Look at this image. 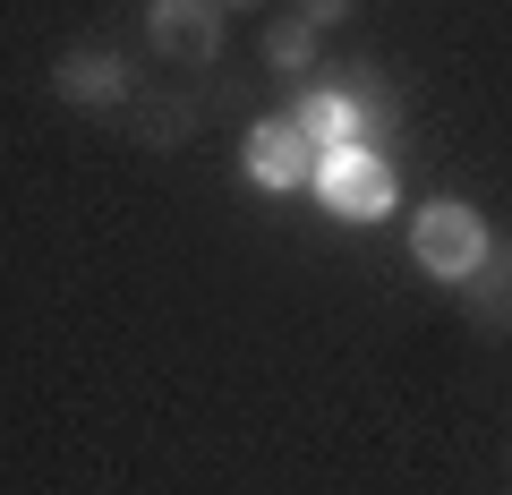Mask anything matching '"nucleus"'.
<instances>
[{
	"label": "nucleus",
	"mask_w": 512,
	"mask_h": 495,
	"mask_svg": "<svg viewBox=\"0 0 512 495\" xmlns=\"http://www.w3.org/2000/svg\"><path fill=\"white\" fill-rule=\"evenodd\" d=\"M410 257H419L436 282H470L478 265L495 257V239H487V222H478L461 197H436V205H419V222H410Z\"/></svg>",
	"instance_id": "f257e3e1"
},
{
	"label": "nucleus",
	"mask_w": 512,
	"mask_h": 495,
	"mask_svg": "<svg viewBox=\"0 0 512 495\" xmlns=\"http://www.w3.org/2000/svg\"><path fill=\"white\" fill-rule=\"evenodd\" d=\"M316 197H325V214L342 222H384L393 214V197H402V180H393V163H384L376 146H342V154H316Z\"/></svg>",
	"instance_id": "f03ea898"
},
{
	"label": "nucleus",
	"mask_w": 512,
	"mask_h": 495,
	"mask_svg": "<svg viewBox=\"0 0 512 495\" xmlns=\"http://www.w3.org/2000/svg\"><path fill=\"white\" fill-rule=\"evenodd\" d=\"M239 171H248L256 188H308L316 180V146L291 120H256V129L239 137Z\"/></svg>",
	"instance_id": "7ed1b4c3"
},
{
	"label": "nucleus",
	"mask_w": 512,
	"mask_h": 495,
	"mask_svg": "<svg viewBox=\"0 0 512 495\" xmlns=\"http://www.w3.org/2000/svg\"><path fill=\"white\" fill-rule=\"evenodd\" d=\"M291 129L308 137L316 154H342V146H367V129H376V120L359 111V94H350V86H308Z\"/></svg>",
	"instance_id": "20e7f679"
},
{
	"label": "nucleus",
	"mask_w": 512,
	"mask_h": 495,
	"mask_svg": "<svg viewBox=\"0 0 512 495\" xmlns=\"http://www.w3.org/2000/svg\"><path fill=\"white\" fill-rule=\"evenodd\" d=\"M146 26H154V43H163L171 60H214V43H222V0H154Z\"/></svg>",
	"instance_id": "39448f33"
},
{
	"label": "nucleus",
	"mask_w": 512,
	"mask_h": 495,
	"mask_svg": "<svg viewBox=\"0 0 512 495\" xmlns=\"http://www.w3.org/2000/svg\"><path fill=\"white\" fill-rule=\"evenodd\" d=\"M52 94H60V103H77V111H120L128 94H137V77H128L120 60H103V52H69L52 69Z\"/></svg>",
	"instance_id": "423d86ee"
},
{
	"label": "nucleus",
	"mask_w": 512,
	"mask_h": 495,
	"mask_svg": "<svg viewBox=\"0 0 512 495\" xmlns=\"http://www.w3.org/2000/svg\"><path fill=\"white\" fill-rule=\"evenodd\" d=\"M461 291L478 299V325H487V333H512V265H504V257H487Z\"/></svg>",
	"instance_id": "0eeeda50"
},
{
	"label": "nucleus",
	"mask_w": 512,
	"mask_h": 495,
	"mask_svg": "<svg viewBox=\"0 0 512 495\" xmlns=\"http://www.w3.org/2000/svg\"><path fill=\"white\" fill-rule=\"evenodd\" d=\"M265 52H274V69H308V52H316V26H308V18H282L274 35H265Z\"/></svg>",
	"instance_id": "6e6552de"
},
{
	"label": "nucleus",
	"mask_w": 512,
	"mask_h": 495,
	"mask_svg": "<svg viewBox=\"0 0 512 495\" xmlns=\"http://www.w3.org/2000/svg\"><path fill=\"white\" fill-rule=\"evenodd\" d=\"M350 9H359V0H299V18H308V26H333V18H350Z\"/></svg>",
	"instance_id": "1a4fd4ad"
}]
</instances>
